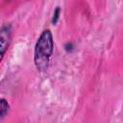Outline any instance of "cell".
Returning a JSON list of instances; mask_svg holds the SVG:
<instances>
[{
	"instance_id": "obj_1",
	"label": "cell",
	"mask_w": 123,
	"mask_h": 123,
	"mask_svg": "<svg viewBox=\"0 0 123 123\" xmlns=\"http://www.w3.org/2000/svg\"><path fill=\"white\" fill-rule=\"evenodd\" d=\"M53 51H54L53 35L49 29H45L40 34L35 45L34 62L38 71L40 72L47 71Z\"/></svg>"
},
{
	"instance_id": "obj_2",
	"label": "cell",
	"mask_w": 123,
	"mask_h": 123,
	"mask_svg": "<svg viewBox=\"0 0 123 123\" xmlns=\"http://www.w3.org/2000/svg\"><path fill=\"white\" fill-rule=\"evenodd\" d=\"M11 40H12V27L10 24H5L1 28V32H0V54H1L0 60L1 61L3 60L5 53L9 48Z\"/></svg>"
},
{
	"instance_id": "obj_3",
	"label": "cell",
	"mask_w": 123,
	"mask_h": 123,
	"mask_svg": "<svg viewBox=\"0 0 123 123\" xmlns=\"http://www.w3.org/2000/svg\"><path fill=\"white\" fill-rule=\"evenodd\" d=\"M9 110H10L9 103L6 101V99L2 98L0 101V121H2L5 118V116L9 112Z\"/></svg>"
},
{
	"instance_id": "obj_4",
	"label": "cell",
	"mask_w": 123,
	"mask_h": 123,
	"mask_svg": "<svg viewBox=\"0 0 123 123\" xmlns=\"http://www.w3.org/2000/svg\"><path fill=\"white\" fill-rule=\"evenodd\" d=\"M60 14H61V8L60 7H57L56 10L54 11V13H53V17H52V24L55 25L57 24L59 18H60Z\"/></svg>"
}]
</instances>
